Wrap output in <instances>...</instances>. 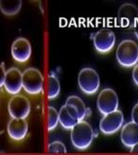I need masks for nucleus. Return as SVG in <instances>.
I'll return each mask as SVG.
<instances>
[{
  "label": "nucleus",
  "instance_id": "nucleus-1",
  "mask_svg": "<svg viewBox=\"0 0 138 155\" xmlns=\"http://www.w3.org/2000/svg\"><path fill=\"white\" fill-rule=\"evenodd\" d=\"M94 137L92 126L86 121H79L71 130V141L75 149L84 150L92 145Z\"/></svg>",
  "mask_w": 138,
  "mask_h": 155
},
{
  "label": "nucleus",
  "instance_id": "nucleus-2",
  "mask_svg": "<svg viewBox=\"0 0 138 155\" xmlns=\"http://www.w3.org/2000/svg\"><path fill=\"white\" fill-rule=\"evenodd\" d=\"M116 60L124 68L136 66L138 64V45L133 40H123L117 47Z\"/></svg>",
  "mask_w": 138,
  "mask_h": 155
},
{
  "label": "nucleus",
  "instance_id": "nucleus-3",
  "mask_svg": "<svg viewBox=\"0 0 138 155\" xmlns=\"http://www.w3.org/2000/svg\"><path fill=\"white\" fill-rule=\"evenodd\" d=\"M44 77L35 68H28L23 72V90L30 95H37L43 91Z\"/></svg>",
  "mask_w": 138,
  "mask_h": 155
},
{
  "label": "nucleus",
  "instance_id": "nucleus-4",
  "mask_svg": "<svg viewBox=\"0 0 138 155\" xmlns=\"http://www.w3.org/2000/svg\"><path fill=\"white\" fill-rule=\"evenodd\" d=\"M78 86L80 90L88 95H93L98 91L100 78L98 73L92 68H84L79 71Z\"/></svg>",
  "mask_w": 138,
  "mask_h": 155
},
{
  "label": "nucleus",
  "instance_id": "nucleus-5",
  "mask_svg": "<svg viewBox=\"0 0 138 155\" xmlns=\"http://www.w3.org/2000/svg\"><path fill=\"white\" fill-rule=\"evenodd\" d=\"M119 99L116 92L113 89L102 90L97 98V107L100 113L106 115L118 110Z\"/></svg>",
  "mask_w": 138,
  "mask_h": 155
},
{
  "label": "nucleus",
  "instance_id": "nucleus-6",
  "mask_svg": "<svg viewBox=\"0 0 138 155\" xmlns=\"http://www.w3.org/2000/svg\"><path fill=\"white\" fill-rule=\"evenodd\" d=\"M8 111L12 118L26 119L31 111L30 101L24 95H15L11 98L8 104Z\"/></svg>",
  "mask_w": 138,
  "mask_h": 155
},
{
  "label": "nucleus",
  "instance_id": "nucleus-7",
  "mask_svg": "<svg viewBox=\"0 0 138 155\" xmlns=\"http://www.w3.org/2000/svg\"><path fill=\"white\" fill-rule=\"evenodd\" d=\"M124 116L121 110H117L103 116L100 121L99 129L106 135H110L118 131L123 127Z\"/></svg>",
  "mask_w": 138,
  "mask_h": 155
},
{
  "label": "nucleus",
  "instance_id": "nucleus-8",
  "mask_svg": "<svg viewBox=\"0 0 138 155\" xmlns=\"http://www.w3.org/2000/svg\"><path fill=\"white\" fill-rule=\"evenodd\" d=\"M115 35L109 29L98 31L93 36V45L95 50L100 53H108L113 49L115 45Z\"/></svg>",
  "mask_w": 138,
  "mask_h": 155
},
{
  "label": "nucleus",
  "instance_id": "nucleus-9",
  "mask_svg": "<svg viewBox=\"0 0 138 155\" xmlns=\"http://www.w3.org/2000/svg\"><path fill=\"white\" fill-rule=\"evenodd\" d=\"M4 87L11 95H17L23 89V72L17 68H11L7 71Z\"/></svg>",
  "mask_w": 138,
  "mask_h": 155
},
{
  "label": "nucleus",
  "instance_id": "nucleus-10",
  "mask_svg": "<svg viewBox=\"0 0 138 155\" xmlns=\"http://www.w3.org/2000/svg\"><path fill=\"white\" fill-rule=\"evenodd\" d=\"M12 56L18 63H26L32 55V46L28 39L19 37L12 45Z\"/></svg>",
  "mask_w": 138,
  "mask_h": 155
},
{
  "label": "nucleus",
  "instance_id": "nucleus-11",
  "mask_svg": "<svg viewBox=\"0 0 138 155\" xmlns=\"http://www.w3.org/2000/svg\"><path fill=\"white\" fill-rule=\"evenodd\" d=\"M118 20L124 28H133L138 23V8L132 3L123 4L118 10Z\"/></svg>",
  "mask_w": 138,
  "mask_h": 155
},
{
  "label": "nucleus",
  "instance_id": "nucleus-12",
  "mask_svg": "<svg viewBox=\"0 0 138 155\" xmlns=\"http://www.w3.org/2000/svg\"><path fill=\"white\" fill-rule=\"evenodd\" d=\"M58 113H59V123L62 126V127L65 130H72L80 121L76 110L70 105L65 104L64 106H62Z\"/></svg>",
  "mask_w": 138,
  "mask_h": 155
},
{
  "label": "nucleus",
  "instance_id": "nucleus-13",
  "mask_svg": "<svg viewBox=\"0 0 138 155\" xmlns=\"http://www.w3.org/2000/svg\"><path fill=\"white\" fill-rule=\"evenodd\" d=\"M28 130H29V126L26 119L12 118L7 126V131L10 138L15 141L23 140L27 135Z\"/></svg>",
  "mask_w": 138,
  "mask_h": 155
},
{
  "label": "nucleus",
  "instance_id": "nucleus-14",
  "mask_svg": "<svg viewBox=\"0 0 138 155\" xmlns=\"http://www.w3.org/2000/svg\"><path fill=\"white\" fill-rule=\"evenodd\" d=\"M121 141L126 147H132L138 143V125L135 123L129 122L122 127L121 130Z\"/></svg>",
  "mask_w": 138,
  "mask_h": 155
},
{
  "label": "nucleus",
  "instance_id": "nucleus-15",
  "mask_svg": "<svg viewBox=\"0 0 138 155\" xmlns=\"http://www.w3.org/2000/svg\"><path fill=\"white\" fill-rule=\"evenodd\" d=\"M22 7L21 0H0V11L7 16L15 15Z\"/></svg>",
  "mask_w": 138,
  "mask_h": 155
},
{
  "label": "nucleus",
  "instance_id": "nucleus-16",
  "mask_svg": "<svg viewBox=\"0 0 138 155\" xmlns=\"http://www.w3.org/2000/svg\"><path fill=\"white\" fill-rule=\"evenodd\" d=\"M66 105H70L76 110L78 115H79L80 121H82L87 116V110H88L87 107L80 97L75 96V95L69 96L66 100Z\"/></svg>",
  "mask_w": 138,
  "mask_h": 155
},
{
  "label": "nucleus",
  "instance_id": "nucleus-17",
  "mask_svg": "<svg viewBox=\"0 0 138 155\" xmlns=\"http://www.w3.org/2000/svg\"><path fill=\"white\" fill-rule=\"evenodd\" d=\"M60 83L58 78L54 74H50L48 77V98L49 99H55L60 93Z\"/></svg>",
  "mask_w": 138,
  "mask_h": 155
},
{
  "label": "nucleus",
  "instance_id": "nucleus-18",
  "mask_svg": "<svg viewBox=\"0 0 138 155\" xmlns=\"http://www.w3.org/2000/svg\"><path fill=\"white\" fill-rule=\"evenodd\" d=\"M59 123V113L53 107H48V130L52 131Z\"/></svg>",
  "mask_w": 138,
  "mask_h": 155
},
{
  "label": "nucleus",
  "instance_id": "nucleus-19",
  "mask_svg": "<svg viewBox=\"0 0 138 155\" xmlns=\"http://www.w3.org/2000/svg\"><path fill=\"white\" fill-rule=\"evenodd\" d=\"M48 152L50 153H66L67 147L64 143L60 141H54L48 146Z\"/></svg>",
  "mask_w": 138,
  "mask_h": 155
},
{
  "label": "nucleus",
  "instance_id": "nucleus-20",
  "mask_svg": "<svg viewBox=\"0 0 138 155\" xmlns=\"http://www.w3.org/2000/svg\"><path fill=\"white\" fill-rule=\"evenodd\" d=\"M6 72H7V71L5 70L4 65L0 64V87H4L5 78H6Z\"/></svg>",
  "mask_w": 138,
  "mask_h": 155
},
{
  "label": "nucleus",
  "instance_id": "nucleus-21",
  "mask_svg": "<svg viewBox=\"0 0 138 155\" xmlns=\"http://www.w3.org/2000/svg\"><path fill=\"white\" fill-rule=\"evenodd\" d=\"M132 118H133V122L138 125V103L133 107L132 110Z\"/></svg>",
  "mask_w": 138,
  "mask_h": 155
},
{
  "label": "nucleus",
  "instance_id": "nucleus-22",
  "mask_svg": "<svg viewBox=\"0 0 138 155\" xmlns=\"http://www.w3.org/2000/svg\"><path fill=\"white\" fill-rule=\"evenodd\" d=\"M133 80L136 86H138V64L133 67Z\"/></svg>",
  "mask_w": 138,
  "mask_h": 155
},
{
  "label": "nucleus",
  "instance_id": "nucleus-23",
  "mask_svg": "<svg viewBox=\"0 0 138 155\" xmlns=\"http://www.w3.org/2000/svg\"><path fill=\"white\" fill-rule=\"evenodd\" d=\"M130 152L133 153H138V143L136 145H134L132 149H130Z\"/></svg>",
  "mask_w": 138,
  "mask_h": 155
},
{
  "label": "nucleus",
  "instance_id": "nucleus-24",
  "mask_svg": "<svg viewBox=\"0 0 138 155\" xmlns=\"http://www.w3.org/2000/svg\"><path fill=\"white\" fill-rule=\"evenodd\" d=\"M134 33H135V36H136L137 39H138V23H137V25L134 27Z\"/></svg>",
  "mask_w": 138,
  "mask_h": 155
}]
</instances>
